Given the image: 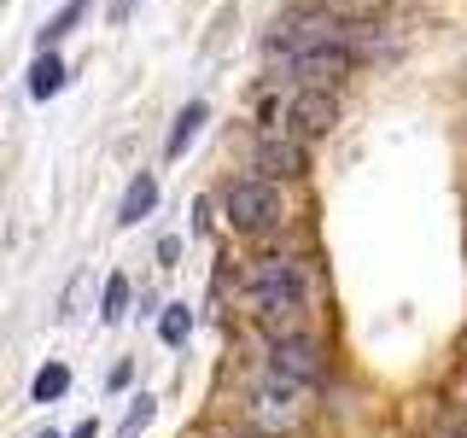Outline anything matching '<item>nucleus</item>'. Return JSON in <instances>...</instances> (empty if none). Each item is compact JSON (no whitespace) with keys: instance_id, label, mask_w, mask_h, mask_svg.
Listing matches in <instances>:
<instances>
[{"instance_id":"nucleus-1","label":"nucleus","mask_w":467,"mask_h":438,"mask_svg":"<svg viewBox=\"0 0 467 438\" xmlns=\"http://www.w3.org/2000/svg\"><path fill=\"white\" fill-rule=\"evenodd\" d=\"M252 292H257V304L269 316H292V310L310 304V275H304V263H292V257H263L252 269Z\"/></svg>"},{"instance_id":"nucleus-2","label":"nucleus","mask_w":467,"mask_h":438,"mask_svg":"<svg viewBox=\"0 0 467 438\" xmlns=\"http://www.w3.org/2000/svg\"><path fill=\"white\" fill-rule=\"evenodd\" d=\"M228 223L240 234H269L281 228V199H275V187L263 182V175H240V182L228 187Z\"/></svg>"},{"instance_id":"nucleus-3","label":"nucleus","mask_w":467,"mask_h":438,"mask_svg":"<svg viewBox=\"0 0 467 438\" xmlns=\"http://www.w3.org/2000/svg\"><path fill=\"white\" fill-rule=\"evenodd\" d=\"M298 391H310V386H292V380L269 374V386H257V391H252V403H245V409H252V421H257L263 433H292V427L304 421V403H292Z\"/></svg>"},{"instance_id":"nucleus-4","label":"nucleus","mask_w":467,"mask_h":438,"mask_svg":"<svg viewBox=\"0 0 467 438\" xmlns=\"http://www.w3.org/2000/svg\"><path fill=\"white\" fill-rule=\"evenodd\" d=\"M292 70H298L304 88H333L350 77V47L345 41H321V47H304L292 53Z\"/></svg>"},{"instance_id":"nucleus-5","label":"nucleus","mask_w":467,"mask_h":438,"mask_svg":"<svg viewBox=\"0 0 467 438\" xmlns=\"http://www.w3.org/2000/svg\"><path fill=\"white\" fill-rule=\"evenodd\" d=\"M286 123H292V135H327L333 123H339V99L327 94V88H298V94H292V106H286Z\"/></svg>"},{"instance_id":"nucleus-6","label":"nucleus","mask_w":467,"mask_h":438,"mask_svg":"<svg viewBox=\"0 0 467 438\" xmlns=\"http://www.w3.org/2000/svg\"><path fill=\"white\" fill-rule=\"evenodd\" d=\"M269 374L292 380V386H316V380L327 374V362H321V345H316V339H275Z\"/></svg>"},{"instance_id":"nucleus-7","label":"nucleus","mask_w":467,"mask_h":438,"mask_svg":"<svg viewBox=\"0 0 467 438\" xmlns=\"http://www.w3.org/2000/svg\"><path fill=\"white\" fill-rule=\"evenodd\" d=\"M257 170L269 175V182H298V175L310 170V152H304L298 135H263L257 141Z\"/></svg>"},{"instance_id":"nucleus-8","label":"nucleus","mask_w":467,"mask_h":438,"mask_svg":"<svg viewBox=\"0 0 467 438\" xmlns=\"http://www.w3.org/2000/svg\"><path fill=\"white\" fill-rule=\"evenodd\" d=\"M204 117H211V111H204V99H187V106H182V111H175V129H170V135H164V158H182V152H187V146H193V141H199V129H204Z\"/></svg>"},{"instance_id":"nucleus-9","label":"nucleus","mask_w":467,"mask_h":438,"mask_svg":"<svg viewBox=\"0 0 467 438\" xmlns=\"http://www.w3.org/2000/svg\"><path fill=\"white\" fill-rule=\"evenodd\" d=\"M152 204H158V182L152 175H135V182H129V193H123V204H117V223H146V216H152Z\"/></svg>"},{"instance_id":"nucleus-10","label":"nucleus","mask_w":467,"mask_h":438,"mask_svg":"<svg viewBox=\"0 0 467 438\" xmlns=\"http://www.w3.org/2000/svg\"><path fill=\"white\" fill-rule=\"evenodd\" d=\"M65 77H70V70H65V58H58V53L47 47V53L36 58V65H29V99H53L58 88H65Z\"/></svg>"},{"instance_id":"nucleus-11","label":"nucleus","mask_w":467,"mask_h":438,"mask_svg":"<svg viewBox=\"0 0 467 438\" xmlns=\"http://www.w3.org/2000/svg\"><path fill=\"white\" fill-rule=\"evenodd\" d=\"M88 6H94V0H65V6H58L53 18L41 24V47H53V41H65L70 29H77V24L88 18Z\"/></svg>"},{"instance_id":"nucleus-12","label":"nucleus","mask_w":467,"mask_h":438,"mask_svg":"<svg viewBox=\"0 0 467 438\" xmlns=\"http://www.w3.org/2000/svg\"><path fill=\"white\" fill-rule=\"evenodd\" d=\"M65 391H70V369H65V362H47V369L36 374V386H29V398H36V403H58Z\"/></svg>"},{"instance_id":"nucleus-13","label":"nucleus","mask_w":467,"mask_h":438,"mask_svg":"<svg viewBox=\"0 0 467 438\" xmlns=\"http://www.w3.org/2000/svg\"><path fill=\"white\" fill-rule=\"evenodd\" d=\"M187 333H193V316H187V304H170V310L158 316V339H164V345H187Z\"/></svg>"},{"instance_id":"nucleus-14","label":"nucleus","mask_w":467,"mask_h":438,"mask_svg":"<svg viewBox=\"0 0 467 438\" xmlns=\"http://www.w3.org/2000/svg\"><path fill=\"white\" fill-rule=\"evenodd\" d=\"M123 316H129V281L111 275V281H106V304H99V321H123Z\"/></svg>"},{"instance_id":"nucleus-15","label":"nucleus","mask_w":467,"mask_h":438,"mask_svg":"<svg viewBox=\"0 0 467 438\" xmlns=\"http://www.w3.org/2000/svg\"><path fill=\"white\" fill-rule=\"evenodd\" d=\"M146 421H152V398H135V415L123 421V433H117V438H135V433L146 427Z\"/></svg>"},{"instance_id":"nucleus-16","label":"nucleus","mask_w":467,"mask_h":438,"mask_svg":"<svg viewBox=\"0 0 467 438\" xmlns=\"http://www.w3.org/2000/svg\"><path fill=\"white\" fill-rule=\"evenodd\" d=\"M129 380H135V369H129V362H117V369H111V380H106V386H111V391H123V386H129Z\"/></svg>"},{"instance_id":"nucleus-17","label":"nucleus","mask_w":467,"mask_h":438,"mask_svg":"<svg viewBox=\"0 0 467 438\" xmlns=\"http://www.w3.org/2000/svg\"><path fill=\"white\" fill-rule=\"evenodd\" d=\"M135 6H140V0H111V18L123 24V18H129V12H135Z\"/></svg>"},{"instance_id":"nucleus-18","label":"nucleus","mask_w":467,"mask_h":438,"mask_svg":"<svg viewBox=\"0 0 467 438\" xmlns=\"http://www.w3.org/2000/svg\"><path fill=\"white\" fill-rule=\"evenodd\" d=\"M70 438H99V427H94V421H82V427L70 433Z\"/></svg>"},{"instance_id":"nucleus-19","label":"nucleus","mask_w":467,"mask_h":438,"mask_svg":"<svg viewBox=\"0 0 467 438\" xmlns=\"http://www.w3.org/2000/svg\"><path fill=\"white\" fill-rule=\"evenodd\" d=\"M36 438H53V433H36Z\"/></svg>"}]
</instances>
